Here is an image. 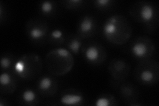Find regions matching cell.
I'll list each match as a JSON object with an SVG mask.
<instances>
[{
	"instance_id": "obj_19",
	"label": "cell",
	"mask_w": 159,
	"mask_h": 106,
	"mask_svg": "<svg viewBox=\"0 0 159 106\" xmlns=\"http://www.w3.org/2000/svg\"><path fill=\"white\" fill-rule=\"evenodd\" d=\"M17 61L16 57L12 53H4L1 55V71H13L15 64Z\"/></svg>"
},
{
	"instance_id": "obj_14",
	"label": "cell",
	"mask_w": 159,
	"mask_h": 106,
	"mask_svg": "<svg viewBox=\"0 0 159 106\" xmlns=\"http://www.w3.org/2000/svg\"><path fill=\"white\" fill-rule=\"evenodd\" d=\"M18 85V76L14 71L2 72L0 76V92L9 95L16 92Z\"/></svg>"
},
{
	"instance_id": "obj_24",
	"label": "cell",
	"mask_w": 159,
	"mask_h": 106,
	"mask_svg": "<svg viewBox=\"0 0 159 106\" xmlns=\"http://www.w3.org/2000/svg\"><path fill=\"white\" fill-rule=\"evenodd\" d=\"M10 104H11L9 102V101H7V99H6L2 96L0 97V105H1V106H7V105H9Z\"/></svg>"
},
{
	"instance_id": "obj_3",
	"label": "cell",
	"mask_w": 159,
	"mask_h": 106,
	"mask_svg": "<svg viewBox=\"0 0 159 106\" xmlns=\"http://www.w3.org/2000/svg\"><path fill=\"white\" fill-rule=\"evenodd\" d=\"M44 64L49 74L56 77L62 76L72 70L74 64V58L67 49L57 48L47 54Z\"/></svg>"
},
{
	"instance_id": "obj_6",
	"label": "cell",
	"mask_w": 159,
	"mask_h": 106,
	"mask_svg": "<svg viewBox=\"0 0 159 106\" xmlns=\"http://www.w3.org/2000/svg\"><path fill=\"white\" fill-rule=\"evenodd\" d=\"M25 31L27 37L33 44H43L48 41L49 25L43 19L33 18L28 20Z\"/></svg>"
},
{
	"instance_id": "obj_7",
	"label": "cell",
	"mask_w": 159,
	"mask_h": 106,
	"mask_svg": "<svg viewBox=\"0 0 159 106\" xmlns=\"http://www.w3.org/2000/svg\"><path fill=\"white\" fill-rule=\"evenodd\" d=\"M111 85L123 102L127 105L139 106L140 93L138 88L131 82L123 80L116 81L111 79Z\"/></svg>"
},
{
	"instance_id": "obj_2",
	"label": "cell",
	"mask_w": 159,
	"mask_h": 106,
	"mask_svg": "<svg viewBox=\"0 0 159 106\" xmlns=\"http://www.w3.org/2000/svg\"><path fill=\"white\" fill-rule=\"evenodd\" d=\"M128 12L135 21L141 24L148 33L156 31L158 25L159 10L158 5L150 1H139L131 4Z\"/></svg>"
},
{
	"instance_id": "obj_12",
	"label": "cell",
	"mask_w": 159,
	"mask_h": 106,
	"mask_svg": "<svg viewBox=\"0 0 159 106\" xmlns=\"http://www.w3.org/2000/svg\"><path fill=\"white\" fill-rule=\"evenodd\" d=\"M108 71L112 80L123 81L126 80L130 74L131 64L123 58H115L109 62Z\"/></svg>"
},
{
	"instance_id": "obj_11",
	"label": "cell",
	"mask_w": 159,
	"mask_h": 106,
	"mask_svg": "<svg viewBox=\"0 0 159 106\" xmlns=\"http://www.w3.org/2000/svg\"><path fill=\"white\" fill-rule=\"evenodd\" d=\"M35 88L43 97H53L58 92V82L54 76L51 74H44L38 78Z\"/></svg>"
},
{
	"instance_id": "obj_5",
	"label": "cell",
	"mask_w": 159,
	"mask_h": 106,
	"mask_svg": "<svg viewBox=\"0 0 159 106\" xmlns=\"http://www.w3.org/2000/svg\"><path fill=\"white\" fill-rule=\"evenodd\" d=\"M133 76L136 81L145 86H153L159 80V64L155 59L139 61L134 69Z\"/></svg>"
},
{
	"instance_id": "obj_1",
	"label": "cell",
	"mask_w": 159,
	"mask_h": 106,
	"mask_svg": "<svg viewBox=\"0 0 159 106\" xmlns=\"http://www.w3.org/2000/svg\"><path fill=\"white\" fill-rule=\"evenodd\" d=\"M102 33L109 43L116 45H122L130 39L133 29L126 17L123 15L115 14L104 21Z\"/></svg>"
},
{
	"instance_id": "obj_8",
	"label": "cell",
	"mask_w": 159,
	"mask_h": 106,
	"mask_svg": "<svg viewBox=\"0 0 159 106\" xmlns=\"http://www.w3.org/2000/svg\"><path fill=\"white\" fill-rule=\"evenodd\" d=\"M129 53L138 61L151 58L156 52L155 44L147 36H140L134 39L129 44Z\"/></svg>"
},
{
	"instance_id": "obj_15",
	"label": "cell",
	"mask_w": 159,
	"mask_h": 106,
	"mask_svg": "<svg viewBox=\"0 0 159 106\" xmlns=\"http://www.w3.org/2000/svg\"><path fill=\"white\" fill-rule=\"evenodd\" d=\"M41 96L36 88L27 87L20 90L17 97V102L21 105L35 106L41 102Z\"/></svg>"
},
{
	"instance_id": "obj_22",
	"label": "cell",
	"mask_w": 159,
	"mask_h": 106,
	"mask_svg": "<svg viewBox=\"0 0 159 106\" xmlns=\"http://www.w3.org/2000/svg\"><path fill=\"white\" fill-rule=\"evenodd\" d=\"M62 6L68 10H80L85 7L87 5V2L84 0H64L62 1Z\"/></svg>"
},
{
	"instance_id": "obj_9",
	"label": "cell",
	"mask_w": 159,
	"mask_h": 106,
	"mask_svg": "<svg viewBox=\"0 0 159 106\" xmlns=\"http://www.w3.org/2000/svg\"><path fill=\"white\" fill-rule=\"evenodd\" d=\"M81 54L85 61L92 66L102 65L107 58L106 48L97 41H89L84 44Z\"/></svg>"
},
{
	"instance_id": "obj_20",
	"label": "cell",
	"mask_w": 159,
	"mask_h": 106,
	"mask_svg": "<svg viewBox=\"0 0 159 106\" xmlns=\"http://www.w3.org/2000/svg\"><path fill=\"white\" fill-rule=\"evenodd\" d=\"M93 104L96 106H116L118 105V101L113 95L103 93L98 95Z\"/></svg>"
},
{
	"instance_id": "obj_18",
	"label": "cell",
	"mask_w": 159,
	"mask_h": 106,
	"mask_svg": "<svg viewBox=\"0 0 159 106\" xmlns=\"http://www.w3.org/2000/svg\"><path fill=\"white\" fill-rule=\"evenodd\" d=\"M38 10L43 17H51L55 16L58 12V4L54 1H42L38 4Z\"/></svg>"
},
{
	"instance_id": "obj_17",
	"label": "cell",
	"mask_w": 159,
	"mask_h": 106,
	"mask_svg": "<svg viewBox=\"0 0 159 106\" xmlns=\"http://www.w3.org/2000/svg\"><path fill=\"white\" fill-rule=\"evenodd\" d=\"M66 37L67 35L64 30L62 28L57 27L50 31L47 42L54 47H62L64 45Z\"/></svg>"
},
{
	"instance_id": "obj_13",
	"label": "cell",
	"mask_w": 159,
	"mask_h": 106,
	"mask_svg": "<svg viewBox=\"0 0 159 106\" xmlns=\"http://www.w3.org/2000/svg\"><path fill=\"white\" fill-rule=\"evenodd\" d=\"M58 102L64 105H83L86 103V97L81 91L68 88L63 90L59 95Z\"/></svg>"
},
{
	"instance_id": "obj_21",
	"label": "cell",
	"mask_w": 159,
	"mask_h": 106,
	"mask_svg": "<svg viewBox=\"0 0 159 106\" xmlns=\"http://www.w3.org/2000/svg\"><path fill=\"white\" fill-rule=\"evenodd\" d=\"M92 3L93 7L100 12H108L113 9L117 3L114 0H94Z\"/></svg>"
},
{
	"instance_id": "obj_16",
	"label": "cell",
	"mask_w": 159,
	"mask_h": 106,
	"mask_svg": "<svg viewBox=\"0 0 159 106\" xmlns=\"http://www.w3.org/2000/svg\"><path fill=\"white\" fill-rule=\"evenodd\" d=\"M83 41L84 39L76 33L70 34L67 35L64 46L69 52L72 53V55H78L80 53H81V50L84 44Z\"/></svg>"
},
{
	"instance_id": "obj_10",
	"label": "cell",
	"mask_w": 159,
	"mask_h": 106,
	"mask_svg": "<svg viewBox=\"0 0 159 106\" xmlns=\"http://www.w3.org/2000/svg\"><path fill=\"white\" fill-rule=\"evenodd\" d=\"M98 30L97 19L91 14H85L79 19L76 27V34L82 39L91 38Z\"/></svg>"
},
{
	"instance_id": "obj_4",
	"label": "cell",
	"mask_w": 159,
	"mask_h": 106,
	"mask_svg": "<svg viewBox=\"0 0 159 106\" xmlns=\"http://www.w3.org/2000/svg\"><path fill=\"white\" fill-rule=\"evenodd\" d=\"M43 68V62L41 58L38 54L31 53L23 54L17 58L13 71L20 78L33 80L41 74Z\"/></svg>"
},
{
	"instance_id": "obj_23",
	"label": "cell",
	"mask_w": 159,
	"mask_h": 106,
	"mask_svg": "<svg viewBox=\"0 0 159 106\" xmlns=\"http://www.w3.org/2000/svg\"><path fill=\"white\" fill-rule=\"evenodd\" d=\"M7 11L6 6L2 2H0V23L2 25L7 20Z\"/></svg>"
}]
</instances>
